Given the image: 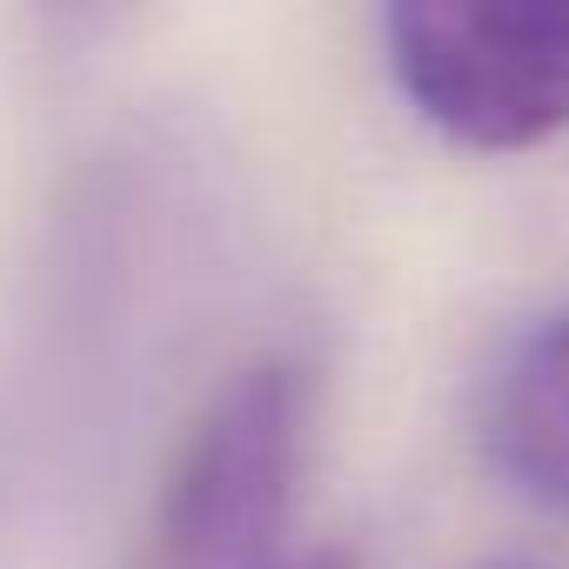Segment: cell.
Wrapping results in <instances>:
<instances>
[{
	"mask_svg": "<svg viewBox=\"0 0 569 569\" xmlns=\"http://www.w3.org/2000/svg\"><path fill=\"white\" fill-rule=\"evenodd\" d=\"M382 48L402 101L476 154L569 128V0H396Z\"/></svg>",
	"mask_w": 569,
	"mask_h": 569,
	"instance_id": "7a4b0ae2",
	"label": "cell"
},
{
	"mask_svg": "<svg viewBox=\"0 0 569 569\" xmlns=\"http://www.w3.org/2000/svg\"><path fill=\"white\" fill-rule=\"evenodd\" d=\"M476 449L529 509L569 516V309L529 322L482 376Z\"/></svg>",
	"mask_w": 569,
	"mask_h": 569,
	"instance_id": "3957f363",
	"label": "cell"
},
{
	"mask_svg": "<svg viewBox=\"0 0 569 569\" xmlns=\"http://www.w3.org/2000/svg\"><path fill=\"white\" fill-rule=\"evenodd\" d=\"M274 569H349V556H336V549H316V556H296V562H274Z\"/></svg>",
	"mask_w": 569,
	"mask_h": 569,
	"instance_id": "277c9868",
	"label": "cell"
},
{
	"mask_svg": "<svg viewBox=\"0 0 569 569\" xmlns=\"http://www.w3.org/2000/svg\"><path fill=\"white\" fill-rule=\"evenodd\" d=\"M316 422V369L296 356L241 362L194 416L168 496L161 562L168 569H274Z\"/></svg>",
	"mask_w": 569,
	"mask_h": 569,
	"instance_id": "6da1fadb",
	"label": "cell"
}]
</instances>
